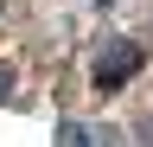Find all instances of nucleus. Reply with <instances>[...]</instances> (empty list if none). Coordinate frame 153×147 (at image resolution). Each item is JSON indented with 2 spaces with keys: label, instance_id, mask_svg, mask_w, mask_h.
<instances>
[{
  "label": "nucleus",
  "instance_id": "1",
  "mask_svg": "<svg viewBox=\"0 0 153 147\" xmlns=\"http://www.w3.org/2000/svg\"><path fill=\"white\" fill-rule=\"evenodd\" d=\"M140 64H147V51L134 45V39H108L102 51H96V64H89L96 96H115V90H128L134 77H140Z\"/></svg>",
  "mask_w": 153,
  "mask_h": 147
},
{
  "label": "nucleus",
  "instance_id": "2",
  "mask_svg": "<svg viewBox=\"0 0 153 147\" xmlns=\"http://www.w3.org/2000/svg\"><path fill=\"white\" fill-rule=\"evenodd\" d=\"M57 147H96V134L83 122H64V128H57Z\"/></svg>",
  "mask_w": 153,
  "mask_h": 147
},
{
  "label": "nucleus",
  "instance_id": "3",
  "mask_svg": "<svg viewBox=\"0 0 153 147\" xmlns=\"http://www.w3.org/2000/svg\"><path fill=\"white\" fill-rule=\"evenodd\" d=\"M7 96H13V70L0 64V102H7Z\"/></svg>",
  "mask_w": 153,
  "mask_h": 147
}]
</instances>
